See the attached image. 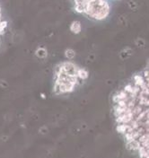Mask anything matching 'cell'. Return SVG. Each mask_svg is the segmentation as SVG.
<instances>
[{"label":"cell","mask_w":149,"mask_h":158,"mask_svg":"<svg viewBox=\"0 0 149 158\" xmlns=\"http://www.w3.org/2000/svg\"><path fill=\"white\" fill-rule=\"evenodd\" d=\"M113 113L128 146L139 158H149V65L115 94Z\"/></svg>","instance_id":"6da1fadb"},{"label":"cell","mask_w":149,"mask_h":158,"mask_svg":"<svg viewBox=\"0 0 149 158\" xmlns=\"http://www.w3.org/2000/svg\"><path fill=\"white\" fill-rule=\"evenodd\" d=\"M79 12H85L92 17L101 19L108 14V3L106 0H75Z\"/></svg>","instance_id":"7a4b0ae2"},{"label":"cell","mask_w":149,"mask_h":158,"mask_svg":"<svg viewBox=\"0 0 149 158\" xmlns=\"http://www.w3.org/2000/svg\"><path fill=\"white\" fill-rule=\"evenodd\" d=\"M6 21L5 19V16L3 15V12H2V8L0 6V42L2 40V38L6 32Z\"/></svg>","instance_id":"3957f363"}]
</instances>
